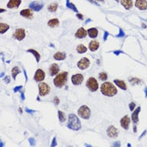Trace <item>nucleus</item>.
Segmentation results:
<instances>
[{"label":"nucleus","instance_id":"52","mask_svg":"<svg viewBox=\"0 0 147 147\" xmlns=\"http://www.w3.org/2000/svg\"><path fill=\"white\" fill-rule=\"evenodd\" d=\"M142 26H143V28H145V24H142Z\"/></svg>","mask_w":147,"mask_h":147},{"label":"nucleus","instance_id":"12","mask_svg":"<svg viewBox=\"0 0 147 147\" xmlns=\"http://www.w3.org/2000/svg\"><path fill=\"white\" fill-rule=\"evenodd\" d=\"M120 123H121V126L124 129H129V123H130V119L128 115L123 116V118L120 120Z\"/></svg>","mask_w":147,"mask_h":147},{"label":"nucleus","instance_id":"40","mask_svg":"<svg viewBox=\"0 0 147 147\" xmlns=\"http://www.w3.org/2000/svg\"><path fill=\"white\" fill-rule=\"evenodd\" d=\"M25 111L27 112V113H29V114H33V113H35V111H34V110H30V109H29L28 108H25Z\"/></svg>","mask_w":147,"mask_h":147},{"label":"nucleus","instance_id":"6","mask_svg":"<svg viewBox=\"0 0 147 147\" xmlns=\"http://www.w3.org/2000/svg\"><path fill=\"white\" fill-rule=\"evenodd\" d=\"M51 88L50 86L45 82H40L39 84V95L40 96H45L49 94Z\"/></svg>","mask_w":147,"mask_h":147},{"label":"nucleus","instance_id":"15","mask_svg":"<svg viewBox=\"0 0 147 147\" xmlns=\"http://www.w3.org/2000/svg\"><path fill=\"white\" fill-rule=\"evenodd\" d=\"M21 4V0H9L7 4L8 8H17Z\"/></svg>","mask_w":147,"mask_h":147},{"label":"nucleus","instance_id":"32","mask_svg":"<svg viewBox=\"0 0 147 147\" xmlns=\"http://www.w3.org/2000/svg\"><path fill=\"white\" fill-rule=\"evenodd\" d=\"M58 118H59V120H60L61 123L66 121V115H65V114L62 111H60V110L58 111Z\"/></svg>","mask_w":147,"mask_h":147},{"label":"nucleus","instance_id":"30","mask_svg":"<svg viewBox=\"0 0 147 147\" xmlns=\"http://www.w3.org/2000/svg\"><path fill=\"white\" fill-rule=\"evenodd\" d=\"M57 8H58V4H57L56 3H54V4H51L48 6V10H49L50 12H52L53 13V12L56 11Z\"/></svg>","mask_w":147,"mask_h":147},{"label":"nucleus","instance_id":"18","mask_svg":"<svg viewBox=\"0 0 147 147\" xmlns=\"http://www.w3.org/2000/svg\"><path fill=\"white\" fill-rule=\"evenodd\" d=\"M29 7L31 9L35 10V11H40L43 7V4H41L40 2H33L29 4Z\"/></svg>","mask_w":147,"mask_h":147},{"label":"nucleus","instance_id":"47","mask_svg":"<svg viewBox=\"0 0 147 147\" xmlns=\"http://www.w3.org/2000/svg\"><path fill=\"white\" fill-rule=\"evenodd\" d=\"M21 98H22V100L24 99V92H22L21 93Z\"/></svg>","mask_w":147,"mask_h":147},{"label":"nucleus","instance_id":"43","mask_svg":"<svg viewBox=\"0 0 147 147\" xmlns=\"http://www.w3.org/2000/svg\"><path fill=\"white\" fill-rule=\"evenodd\" d=\"M108 32H105V33H104V37H103V40H107V37H108Z\"/></svg>","mask_w":147,"mask_h":147},{"label":"nucleus","instance_id":"50","mask_svg":"<svg viewBox=\"0 0 147 147\" xmlns=\"http://www.w3.org/2000/svg\"><path fill=\"white\" fill-rule=\"evenodd\" d=\"M114 145H120V143L118 142V143H116V144H114Z\"/></svg>","mask_w":147,"mask_h":147},{"label":"nucleus","instance_id":"5","mask_svg":"<svg viewBox=\"0 0 147 147\" xmlns=\"http://www.w3.org/2000/svg\"><path fill=\"white\" fill-rule=\"evenodd\" d=\"M86 86L87 87L88 89L91 92H96L98 89V83L94 77H90V78L87 81Z\"/></svg>","mask_w":147,"mask_h":147},{"label":"nucleus","instance_id":"46","mask_svg":"<svg viewBox=\"0 0 147 147\" xmlns=\"http://www.w3.org/2000/svg\"><path fill=\"white\" fill-rule=\"evenodd\" d=\"M114 54H115V55H119V53H122V51H114Z\"/></svg>","mask_w":147,"mask_h":147},{"label":"nucleus","instance_id":"16","mask_svg":"<svg viewBox=\"0 0 147 147\" xmlns=\"http://www.w3.org/2000/svg\"><path fill=\"white\" fill-rule=\"evenodd\" d=\"M140 109H141L140 107H138V108L133 112V114H132V116H131L132 121H133L135 124H137L138 122H139V113L140 112Z\"/></svg>","mask_w":147,"mask_h":147},{"label":"nucleus","instance_id":"1","mask_svg":"<svg viewBox=\"0 0 147 147\" xmlns=\"http://www.w3.org/2000/svg\"><path fill=\"white\" fill-rule=\"evenodd\" d=\"M101 92L104 96L113 97L117 93V88L111 82H104L101 85Z\"/></svg>","mask_w":147,"mask_h":147},{"label":"nucleus","instance_id":"35","mask_svg":"<svg viewBox=\"0 0 147 147\" xmlns=\"http://www.w3.org/2000/svg\"><path fill=\"white\" fill-rule=\"evenodd\" d=\"M135 103L134 102L130 103H129V109L131 110V111H134V109H135Z\"/></svg>","mask_w":147,"mask_h":147},{"label":"nucleus","instance_id":"45","mask_svg":"<svg viewBox=\"0 0 147 147\" xmlns=\"http://www.w3.org/2000/svg\"><path fill=\"white\" fill-rule=\"evenodd\" d=\"M24 76H25V79H26V81L28 80V76H27V73H26V71L24 69Z\"/></svg>","mask_w":147,"mask_h":147},{"label":"nucleus","instance_id":"22","mask_svg":"<svg viewBox=\"0 0 147 147\" xmlns=\"http://www.w3.org/2000/svg\"><path fill=\"white\" fill-rule=\"evenodd\" d=\"M114 83H115V84L117 85V86L119 87L120 89H122V90H126V89H127V87H126L125 82H123V80L115 79V80H114Z\"/></svg>","mask_w":147,"mask_h":147},{"label":"nucleus","instance_id":"3","mask_svg":"<svg viewBox=\"0 0 147 147\" xmlns=\"http://www.w3.org/2000/svg\"><path fill=\"white\" fill-rule=\"evenodd\" d=\"M67 76H68V73L67 72H62L57 74V76L54 79L55 86L56 87H62L67 81Z\"/></svg>","mask_w":147,"mask_h":147},{"label":"nucleus","instance_id":"49","mask_svg":"<svg viewBox=\"0 0 147 147\" xmlns=\"http://www.w3.org/2000/svg\"><path fill=\"white\" fill-rule=\"evenodd\" d=\"M134 131L135 132L137 131V129H136V126H134Z\"/></svg>","mask_w":147,"mask_h":147},{"label":"nucleus","instance_id":"28","mask_svg":"<svg viewBox=\"0 0 147 147\" xmlns=\"http://www.w3.org/2000/svg\"><path fill=\"white\" fill-rule=\"evenodd\" d=\"M27 51H28V52L32 53V54H33V55L35 56L36 61H37V62H39V61H40V55L39 54V52H37V51H35V50H33V49H29Z\"/></svg>","mask_w":147,"mask_h":147},{"label":"nucleus","instance_id":"21","mask_svg":"<svg viewBox=\"0 0 147 147\" xmlns=\"http://www.w3.org/2000/svg\"><path fill=\"white\" fill-rule=\"evenodd\" d=\"M87 35H89V37L92 38V39H93V38H96L98 35V29H97L96 28H91V29H89L87 30Z\"/></svg>","mask_w":147,"mask_h":147},{"label":"nucleus","instance_id":"55","mask_svg":"<svg viewBox=\"0 0 147 147\" xmlns=\"http://www.w3.org/2000/svg\"><path fill=\"white\" fill-rule=\"evenodd\" d=\"M116 1H117V2H119V0H116Z\"/></svg>","mask_w":147,"mask_h":147},{"label":"nucleus","instance_id":"42","mask_svg":"<svg viewBox=\"0 0 147 147\" xmlns=\"http://www.w3.org/2000/svg\"><path fill=\"white\" fill-rule=\"evenodd\" d=\"M4 80H5V82L8 83V82H10V77H9V76H6V77H5V78H4Z\"/></svg>","mask_w":147,"mask_h":147},{"label":"nucleus","instance_id":"39","mask_svg":"<svg viewBox=\"0 0 147 147\" xmlns=\"http://www.w3.org/2000/svg\"><path fill=\"white\" fill-rule=\"evenodd\" d=\"M56 137L53 139L52 140V143H51V146H56Z\"/></svg>","mask_w":147,"mask_h":147},{"label":"nucleus","instance_id":"2","mask_svg":"<svg viewBox=\"0 0 147 147\" xmlns=\"http://www.w3.org/2000/svg\"><path fill=\"white\" fill-rule=\"evenodd\" d=\"M67 128L73 129V130H79L81 129V123L77 116L72 114H69Z\"/></svg>","mask_w":147,"mask_h":147},{"label":"nucleus","instance_id":"37","mask_svg":"<svg viewBox=\"0 0 147 147\" xmlns=\"http://www.w3.org/2000/svg\"><path fill=\"white\" fill-rule=\"evenodd\" d=\"M54 103H55L56 105H58L59 103H60V101H59V98H57V97H55V98H54Z\"/></svg>","mask_w":147,"mask_h":147},{"label":"nucleus","instance_id":"7","mask_svg":"<svg viewBox=\"0 0 147 147\" xmlns=\"http://www.w3.org/2000/svg\"><path fill=\"white\" fill-rule=\"evenodd\" d=\"M90 66V61L87 57H83L77 62V67L81 70H85Z\"/></svg>","mask_w":147,"mask_h":147},{"label":"nucleus","instance_id":"48","mask_svg":"<svg viewBox=\"0 0 147 147\" xmlns=\"http://www.w3.org/2000/svg\"><path fill=\"white\" fill-rule=\"evenodd\" d=\"M145 97H147V88H145Z\"/></svg>","mask_w":147,"mask_h":147},{"label":"nucleus","instance_id":"29","mask_svg":"<svg viewBox=\"0 0 147 147\" xmlns=\"http://www.w3.org/2000/svg\"><path fill=\"white\" fill-rule=\"evenodd\" d=\"M129 82L132 85H136V84H141L142 81L139 78H136V77H132V78H129Z\"/></svg>","mask_w":147,"mask_h":147},{"label":"nucleus","instance_id":"19","mask_svg":"<svg viewBox=\"0 0 147 147\" xmlns=\"http://www.w3.org/2000/svg\"><path fill=\"white\" fill-rule=\"evenodd\" d=\"M20 14H21L23 17H25L26 19H32V18H33V13H32V11L29 9V8L21 10Z\"/></svg>","mask_w":147,"mask_h":147},{"label":"nucleus","instance_id":"51","mask_svg":"<svg viewBox=\"0 0 147 147\" xmlns=\"http://www.w3.org/2000/svg\"><path fill=\"white\" fill-rule=\"evenodd\" d=\"M19 111H20V114H21V113H22V109H21V108H20V109H19Z\"/></svg>","mask_w":147,"mask_h":147},{"label":"nucleus","instance_id":"23","mask_svg":"<svg viewBox=\"0 0 147 147\" xmlns=\"http://www.w3.org/2000/svg\"><path fill=\"white\" fill-rule=\"evenodd\" d=\"M121 4L126 9H130L133 7V1L132 0H121Z\"/></svg>","mask_w":147,"mask_h":147},{"label":"nucleus","instance_id":"53","mask_svg":"<svg viewBox=\"0 0 147 147\" xmlns=\"http://www.w3.org/2000/svg\"><path fill=\"white\" fill-rule=\"evenodd\" d=\"M4 11H5V10L3 9V8H1V13H2V12H4Z\"/></svg>","mask_w":147,"mask_h":147},{"label":"nucleus","instance_id":"26","mask_svg":"<svg viewBox=\"0 0 147 147\" xmlns=\"http://www.w3.org/2000/svg\"><path fill=\"white\" fill-rule=\"evenodd\" d=\"M87 51V48L84 45H82V44L78 45H77V47H76V51H77L78 53H80V54L85 53Z\"/></svg>","mask_w":147,"mask_h":147},{"label":"nucleus","instance_id":"10","mask_svg":"<svg viewBox=\"0 0 147 147\" xmlns=\"http://www.w3.org/2000/svg\"><path fill=\"white\" fill-rule=\"evenodd\" d=\"M107 134H108V137L116 138L118 136V135H119V130H118L114 126L111 125L108 128V129H107Z\"/></svg>","mask_w":147,"mask_h":147},{"label":"nucleus","instance_id":"20","mask_svg":"<svg viewBox=\"0 0 147 147\" xmlns=\"http://www.w3.org/2000/svg\"><path fill=\"white\" fill-rule=\"evenodd\" d=\"M89 50L91 51H96L99 47V42L98 40H92L89 43Z\"/></svg>","mask_w":147,"mask_h":147},{"label":"nucleus","instance_id":"38","mask_svg":"<svg viewBox=\"0 0 147 147\" xmlns=\"http://www.w3.org/2000/svg\"><path fill=\"white\" fill-rule=\"evenodd\" d=\"M123 36H124V33L122 29H119V35H118V37H123Z\"/></svg>","mask_w":147,"mask_h":147},{"label":"nucleus","instance_id":"36","mask_svg":"<svg viewBox=\"0 0 147 147\" xmlns=\"http://www.w3.org/2000/svg\"><path fill=\"white\" fill-rule=\"evenodd\" d=\"M22 87H22V86H17V87H14V92H19V91L21 90Z\"/></svg>","mask_w":147,"mask_h":147},{"label":"nucleus","instance_id":"11","mask_svg":"<svg viewBox=\"0 0 147 147\" xmlns=\"http://www.w3.org/2000/svg\"><path fill=\"white\" fill-rule=\"evenodd\" d=\"M45 74L44 72V71L41 70V69H38L35 74V80L36 82H41V81H43L45 79Z\"/></svg>","mask_w":147,"mask_h":147},{"label":"nucleus","instance_id":"13","mask_svg":"<svg viewBox=\"0 0 147 147\" xmlns=\"http://www.w3.org/2000/svg\"><path fill=\"white\" fill-rule=\"evenodd\" d=\"M135 7H137L140 10L147 9V1L146 0H136Z\"/></svg>","mask_w":147,"mask_h":147},{"label":"nucleus","instance_id":"25","mask_svg":"<svg viewBox=\"0 0 147 147\" xmlns=\"http://www.w3.org/2000/svg\"><path fill=\"white\" fill-rule=\"evenodd\" d=\"M59 24H60V21H59L58 19H51V20H50L49 22H48V25L52 28L57 27Z\"/></svg>","mask_w":147,"mask_h":147},{"label":"nucleus","instance_id":"33","mask_svg":"<svg viewBox=\"0 0 147 147\" xmlns=\"http://www.w3.org/2000/svg\"><path fill=\"white\" fill-rule=\"evenodd\" d=\"M67 6L68 7V8H70L71 9H72L74 12H76V13H77V9H76V6H75L73 4H71L69 0H67Z\"/></svg>","mask_w":147,"mask_h":147},{"label":"nucleus","instance_id":"41","mask_svg":"<svg viewBox=\"0 0 147 147\" xmlns=\"http://www.w3.org/2000/svg\"><path fill=\"white\" fill-rule=\"evenodd\" d=\"M29 143H30V145H33L34 144H35V142H34V141H35V139H33V138H29Z\"/></svg>","mask_w":147,"mask_h":147},{"label":"nucleus","instance_id":"54","mask_svg":"<svg viewBox=\"0 0 147 147\" xmlns=\"http://www.w3.org/2000/svg\"><path fill=\"white\" fill-rule=\"evenodd\" d=\"M96 1H102V2H103V0H96Z\"/></svg>","mask_w":147,"mask_h":147},{"label":"nucleus","instance_id":"24","mask_svg":"<svg viewBox=\"0 0 147 147\" xmlns=\"http://www.w3.org/2000/svg\"><path fill=\"white\" fill-rule=\"evenodd\" d=\"M66 57H67L66 54H65L64 52H60V51L56 52L55 55H54V59H56V60H57V61H62V60H65Z\"/></svg>","mask_w":147,"mask_h":147},{"label":"nucleus","instance_id":"9","mask_svg":"<svg viewBox=\"0 0 147 147\" xmlns=\"http://www.w3.org/2000/svg\"><path fill=\"white\" fill-rule=\"evenodd\" d=\"M83 81V76L80 73L75 74L72 76V82L73 85H80Z\"/></svg>","mask_w":147,"mask_h":147},{"label":"nucleus","instance_id":"8","mask_svg":"<svg viewBox=\"0 0 147 147\" xmlns=\"http://www.w3.org/2000/svg\"><path fill=\"white\" fill-rule=\"evenodd\" d=\"M13 37L18 40H22L25 37V31L24 29H17L14 32Z\"/></svg>","mask_w":147,"mask_h":147},{"label":"nucleus","instance_id":"27","mask_svg":"<svg viewBox=\"0 0 147 147\" xmlns=\"http://www.w3.org/2000/svg\"><path fill=\"white\" fill-rule=\"evenodd\" d=\"M8 29H9V25H8V24H4V23H0V33L1 34L5 33Z\"/></svg>","mask_w":147,"mask_h":147},{"label":"nucleus","instance_id":"4","mask_svg":"<svg viewBox=\"0 0 147 147\" xmlns=\"http://www.w3.org/2000/svg\"><path fill=\"white\" fill-rule=\"evenodd\" d=\"M77 113H78L79 116L82 117V119H88L91 115L90 108H88L87 105L81 106L80 108H79L78 111H77Z\"/></svg>","mask_w":147,"mask_h":147},{"label":"nucleus","instance_id":"44","mask_svg":"<svg viewBox=\"0 0 147 147\" xmlns=\"http://www.w3.org/2000/svg\"><path fill=\"white\" fill-rule=\"evenodd\" d=\"M76 16H77V18H79V19H81V20H83V16H82V14H76Z\"/></svg>","mask_w":147,"mask_h":147},{"label":"nucleus","instance_id":"17","mask_svg":"<svg viewBox=\"0 0 147 147\" xmlns=\"http://www.w3.org/2000/svg\"><path fill=\"white\" fill-rule=\"evenodd\" d=\"M87 31L86 29H83V28H80V29H78V30L76 31V38H79V39H82V38H84L87 36Z\"/></svg>","mask_w":147,"mask_h":147},{"label":"nucleus","instance_id":"34","mask_svg":"<svg viewBox=\"0 0 147 147\" xmlns=\"http://www.w3.org/2000/svg\"><path fill=\"white\" fill-rule=\"evenodd\" d=\"M99 78L102 81H106L107 79H108V75H107V73H105V72H101L99 74Z\"/></svg>","mask_w":147,"mask_h":147},{"label":"nucleus","instance_id":"31","mask_svg":"<svg viewBox=\"0 0 147 147\" xmlns=\"http://www.w3.org/2000/svg\"><path fill=\"white\" fill-rule=\"evenodd\" d=\"M20 72V69H19V67H14V68L12 69V76H13V78L15 79L16 76H17V75L19 74Z\"/></svg>","mask_w":147,"mask_h":147},{"label":"nucleus","instance_id":"14","mask_svg":"<svg viewBox=\"0 0 147 147\" xmlns=\"http://www.w3.org/2000/svg\"><path fill=\"white\" fill-rule=\"evenodd\" d=\"M59 70H60L59 66L57 64H56V63H54V64L51 65V67H50V68H49L50 75H51V76H55V75L58 74Z\"/></svg>","mask_w":147,"mask_h":147}]
</instances>
